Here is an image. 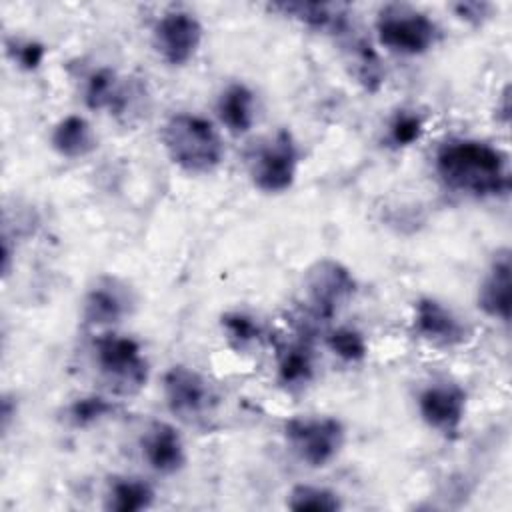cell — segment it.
I'll return each instance as SVG.
<instances>
[{
    "label": "cell",
    "mask_w": 512,
    "mask_h": 512,
    "mask_svg": "<svg viewBox=\"0 0 512 512\" xmlns=\"http://www.w3.org/2000/svg\"><path fill=\"white\" fill-rule=\"evenodd\" d=\"M416 334L440 348H454L468 336L466 324L440 300L424 296L414 306Z\"/></svg>",
    "instance_id": "8fae6325"
},
{
    "label": "cell",
    "mask_w": 512,
    "mask_h": 512,
    "mask_svg": "<svg viewBox=\"0 0 512 512\" xmlns=\"http://www.w3.org/2000/svg\"><path fill=\"white\" fill-rule=\"evenodd\" d=\"M510 250L502 248L490 262V268L478 288V306L490 318L510 320Z\"/></svg>",
    "instance_id": "5bb4252c"
},
{
    "label": "cell",
    "mask_w": 512,
    "mask_h": 512,
    "mask_svg": "<svg viewBox=\"0 0 512 512\" xmlns=\"http://www.w3.org/2000/svg\"><path fill=\"white\" fill-rule=\"evenodd\" d=\"M356 294L352 272L334 258L314 262L304 276V298L316 320H332Z\"/></svg>",
    "instance_id": "8992f818"
},
{
    "label": "cell",
    "mask_w": 512,
    "mask_h": 512,
    "mask_svg": "<svg viewBox=\"0 0 512 512\" xmlns=\"http://www.w3.org/2000/svg\"><path fill=\"white\" fill-rule=\"evenodd\" d=\"M222 330H224V336L228 338V342L238 350L254 344L262 334L258 322H254L252 316L242 314V312L224 314L222 316Z\"/></svg>",
    "instance_id": "484cf974"
},
{
    "label": "cell",
    "mask_w": 512,
    "mask_h": 512,
    "mask_svg": "<svg viewBox=\"0 0 512 512\" xmlns=\"http://www.w3.org/2000/svg\"><path fill=\"white\" fill-rule=\"evenodd\" d=\"M84 102L90 110H110L122 114L130 102L126 86L118 82L114 70L102 66L88 74L84 84Z\"/></svg>",
    "instance_id": "2e32d148"
},
{
    "label": "cell",
    "mask_w": 512,
    "mask_h": 512,
    "mask_svg": "<svg viewBox=\"0 0 512 512\" xmlns=\"http://www.w3.org/2000/svg\"><path fill=\"white\" fill-rule=\"evenodd\" d=\"M298 148L288 130H278L262 144H258L250 156L248 170L254 186L266 194H280L288 190L296 180Z\"/></svg>",
    "instance_id": "52a82bcc"
},
{
    "label": "cell",
    "mask_w": 512,
    "mask_h": 512,
    "mask_svg": "<svg viewBox=\"0 0 512 512\" xmlns=\"http://www.w3.org/2000/svg\"><path fill=\"white\" fill-rule=\"evenodd\" d=\"M290 450L308 466L330 464L344 446V424L334 416H296L284 424Z\"/></svg>",
    "instance_id": "5b68a950"
},
{
    "label": "cell",
    "mask_w": 512,
    "mask_h": 512,
    "mask_svg": "<svg viewBox=\"0 0 512 512\" xmlns=\"http://www.w3.org/2000/svg\"><path fill=\"white\" fill-rule=\"evenodd\" d=\"M466 392L456 382H436L418 394V412L428 428L456 438L466 414Z\"/></svg>",
    "instance_id": "30bf717a"
},
{
    "label": "cell",
    "mask_w": 512,
    "mask_h": 512,
    "mask_svg": "<svg viewBox=\"0 0 512 512\" xmlns=\"http://www.w3.org/2000/svg\"><path fill=\"white\" fill-rule=\"evenodd\" d=\"M140 450L146 464L164 476L176 474L186 464V450L180 432L162 420L150 422L140 438Z\"/></svg>",
    "instance_id": "4fadbf2b"
},
{
    "label": "cell",
    "mask_w": 512,
    "mask_h": 512,
    "mask_svg": "<svg viewBox=\"0 0 512 512\" xmlns=\"http://www.w3.org/2000/svg\"><path fill=\"white\" fill-rule=\"evenodd\" d=\"M162 392L168 410L186 422L202 418L214 400L208 380L194 368L182 364L166 370L162 378Z\"/></svg>",
    "instance_id": "9c48e42d"
},
{
    "label": "cell",
    "mask_w": 512,
    "mask_h": 512,
    "mask_svg": "<svg viewBox=\"0 0 512 512\" xmlns=\"http://www.w3.org/2000/svg\"><path fill=\"white\" fill-rule=\"evenodd\" d=\"M50 144L62 158H84L96 148V136L84 116L70 114L52 128Z\"/></svg>",
    "instance_id": "e0dca14e"
},
{
    "label": "cell",
    "mask_w": 512,
    "mask_h": 512,
    "mask_svg": "<svg viewBox=\"0 0 512 512\" xmlns=\"http://www.w3.org/2000/svg\"><path fill=\"white\" fill-rule=\"evenodd\" d=\"M376 34L388 50L418 56L438 42L440 28L426 12L410 4H386L378 10Z\"/></svg>",
    "instance_id": "277c9868"
},
{
    "label": "cell",
    "mask_w": 512,
    "mask_h": 512,
    "mask_svg": "<svg viewBox=\"0 0 512 512\" xmlns=\"http://www.w3.org/2000/svg\"><path fill=\"white\" fill-rule=\"evenodd\" d=\"M314 376V354L308 340H296L284 346L278 354V380L294 388L304 386Z\"/></svg>",
    "instance_id": "44dd1931"
},
{
    "label": "cell",
    "mask_w": 512,
    "mask_h": 512,
    "mask_svg": "<svg viewBox=\"0 0 512 512\" xmlns=\"http://www.w3.org/2000/svg\"><path fill=\"white\" fill-rule=\"evenodd\" d=\"M434 166L448 188L476 198L502 196L510 190L508 156L484 140H446L436 152Z\"/></svg>",
    "instance_id": "6da1fadb"
},
{
    "label": "cell",
    "mask_w": 512,
    "mask_h": 512,
    "mask_svg": "<svg viewBox=\"0 0 512 512\" xmlns=\"http://www.w3.org/2000/svg\"><path fill=\"white\" fill-rule=\"evenodd\" d=\"M154 488L136 476L112 478L106 492V508L114 512H142L154 504Z\"/></svg>",
    "instance_id": "ffe728a7"
},
{
    "label": "cell",
    "mask_w": 512,
    "mask_h": 512,
    "mask_svg": "<svg viewBox=\"0 0 512 512\" xmlns=\"http://www.w3.org/2000/svg\"><path fill=\"white\" fill-rule=\"evenodd\" d=\"M14 414H16V406H12V398H10V396H4V398H2V410H0V416H2V430H4V432L8 430L10 420H12Z\"/></svg>",
    "instance_id": "f1b7e54d"
},
{
    "label": "cell",
    "mask_w": 512,
    "mask_h": 512,
    "mask_svg": "<svg viewBox=\"0 0 512 512\" xmlns=\"http://www.w3.org/2000/svg\"><path fill=\"white\" fill-rule=\"evenodd\" d=\"M270 10H276L288 18L302 22L308 28L346 34L350 30V12L344 4L334 2H280L272 4Z\"/></svg>",
    "instance_id": "9a60e30c"
},
{
    "label": "cell",
    "mask_w": 512,
    "mask_h": 512,
    "mask_svg": "<svg viewBox=\"0 0 512 512\" xmlns=\"http://www.w3.org/2000/svg\"><path fill=\"white\" fill-rule=\"evenodd\" d=\"M112 412H114V404L108 398L100 394H88V396L76 398L68 406V420L76 428H86L104 420Z\"/></svg>",
    "instance_id": "cb8c5ba5"
},
{
    "label": "cell",
    "mask_w": 512,
    "mask_h": 512,
    "mask_svg": "<svg viewBox=\"0 0 512 512\" xmlns=\"http://www.w3.org/2000/svg\"><path fill=\"white\" fill-rule=\"evenodd\" d=\"M10 52L14 56V62H18V66L24 70H36L46 56L44 44H40L36 40L16 42L14 48H10Z\"/></svg>",
    "instance_id": "4316f807"
},
{
    "label": "cell",
    "mask_w": 512,
    "mask_h": 512,
    "mask_svg": "<svg viewBox=\"0 0 512 512\" xmlns=\"http://www.w3.org/2000/svg\"><path fill=\"white\" fill-rule=\"evenodd\" d=\"M216 112L232 134H246L254 124V92L242 82L226 86L218 96Z\"/></svg>",
    "instance_id": "ac0fdd59"
},
{
    "label": "cell",
    "mask_w": 512,
    "mask_h": 512,
    "mask_svg": "<svg viewBox=\"0 0 512 512\" xmlns=\"http://www.w3.org/2000/svg\"><path fill=\"white\" fill-rule=\"evenodd\" d=\"M94 362L110 390L116 394H136L140 392L150 374L146 356L140 344L122 334L106 332L94 340Z\"/></svg>",
    "instance_id": "3957f363"
},
{
    "label": "cell",
    "mask_w": 512,
    "mask_h": 512,
    "mask_svg": "<svg viewBox=\"0 0 512 512\" xmlns=\"http://www.w3.org/2000/svg\"><path fill=\"white\" fill-rule=\"evenodd\" d=\"M162 144L170 160L190 174L212 172L224 158V144L214 124L192 112H176L166 120Z\"/></svg>",
    "instance_id": "7a4b0ae2"
},
{
    "label": "cell",
    "mask_w": 512,
    "mask_h": 512,
    "mask_svg": "<svg viewBox=\"0 0 512 512\" xmlns=\"http://www.w3.org/2000/svg\"><path fill=\"white\" fill-rule=\"evenodd\" d=\"M454 10L462 20L472 22V24H480L484 18H488L490 4H486V2H458V4H454Z\"/></svg>",
    "instance_id": "83f0119b"
},
{
    "label": "cell",
    "mask_w": 512,
    "mask_h": 512,
    "mask_svg": "<svg viewBox=\"0 0 512 512\" xmlns=\"http://www.w3.org/2000/svg\"><path fill=\"white\" fill-rule=\"evenodd\" d=\"M286 506L294 512H338L342 508V500L330 488L314 484H296L288 492Z\"/></svg>",
    "instance_id": "7402d4cb"
},
{
    "label": "cell",
    "mask_w": 512,
    "mask_h": 512,
    "mask_svg": "<svg viewBox=\"0 0 512 512\" xmlns=\"http://www.w3.org/2000/svg\"><path fill=\"white\" fill-rule=\"evenodd\" d=\"M132 304V292L122 280L100 276L84 296L82 316L90 326H110L130 314Z\"/></svg>",
    "instance_id": "7c38bea8"
},
{
    "label": "cell",
    "mask_w": 512,
    "mask_h": 512,
    "mask_svg": "<svg viewBox=\"0 0 512 512\" xmlns=\"http://www.w3.org/2000/svg\"><path fill=\"white\" fill-rule=\"evenodd\" d=\"M346 64L350 74L366 92H378L384 82V66L378 52L364 38H352L346 46Z\"/></svg>",
    "instance_id": "d6986e66"
},
{
    "label": "cell",
    "mask_w": 512,
    "mask_h": 512,
    "mask_svg": "<svg viewBox=\"0 0 512 512\" xmlns=\"http://www.w3.org/2000/svg\"><path fill=\"white\" fill-rule=\"evenodd\" d=\"M424 132V120L414 110H398L388 124V142L396 148H406L420 140Z\"/></svg>",
    "instance_id": "d4e9b609"
},
{
    "label": "cell",
    "mask_w": 512,
    "mask_h": 512,
    "mask_svg": "<svg viewBox=\"0 0 512 512\" xmlns=\"http://www.w3.org/2000/svg\"><path fill=\"white\" fill-rule=\"evenodd\" d=\"M326 344L344 362H362L368 354V344L364 334L350 326H340L328 332Z\"/></svg>",
    "instance_id": "603a6c76"
},
{
    "label": "cell",
    "mask_w": 512,
    "mask_h": 512,
    "mask_svg": "<svg viewBox=\"0 0 512 512\" xmlns=\"http://www.w3.org/2000/svg\"><path fill=\"white\" fill-rule=\"evenodd\" d=\"M202 24L188 10L164 12L152 28V44L170 66H184L194 58L202 42Z\"/></svg>",
    "instance_id": "ba28073f"
}]
</instances>
